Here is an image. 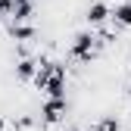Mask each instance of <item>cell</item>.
Instances as JSON below:
<instances>
[{
    "mask_svg": "<svg viewBox=\"0 0 131 131\" xmlns=\"http://www.w3.org/2000/svg\"><path fill=\"white\" fill-rule=\"evenodd\" d=\"M31 81H35V88L44 91L47 97H66V91H69V78H66V66L62 62L38 59V75Z\"/></svg>",
    "mask_w": 131,
    "mask_h": 131,
    "instance_id": "1",
    "label": "cell"
},
{
    "mask_svg": "<svg viewBox=\"0 0 131 131\" xmlns=\"http://www.w3.org/2000/svg\"><path fill=\"white\" fill-rule=\"evenodd\" d=\"M100 38L94 35V31H75V38H72V44H69V59H75V62H81V66H88L94 56H97V50H100Z\"/></svg>",
    "mask_w": 131,
    "mask_h": 131,
    "instance_id": "2",
    "label": "cell"
},
{
    "mask_svg": "<svg viewBox=\"0 0 131 131\" xmlns=\"http://www.w3.org/2000/svg\"><path fill=\"white\" fill-rule=\"evenodd\" d=\"M69 116V97H47L41 103V119L47 125H56Z\"/></svg>",
    "mask_w": 131,
    "mask_h": 131,
    "instance_id": "3",
    "label": "cell"
},
{
    "mask_svg": "<svg viewBox=\"0 0 131 131\" xmlns=\"http://www.w3.org/2000/svg\"><path fill=\"white\" fill-rule=\"evenodd\" d=\"M84 22H88L91 28L106 25V22H109V3H106V0H91L88 9H84Z\"/></svg>",
    "mask_w": 131,
    "mask_h": 131,
    "instance_id": "4",
    "label": "cell"
},
{
    "mask_svg": "<svg viewBox=\"0 0 131 131\" xmlns=\"http://www.w3.org/2000/svg\"><path fill=\"white\" fill-rule=\"evenodd\" d=\"M109 22L116 28H131V0H122V3L109 6Z\"/></svg>",
    "mask_w": 131,
    "mask_h": 131,
    "instance_id": "5",
    "label": "cell"
},
{
    "mask_svg": "<svg viewBox=\"0 0 131 131\" xmlns=\"http://www.w3.org/2000/svg\"><path fill=\"white\" fill-rule=\"evenodd\" d=\"M9 38L13 41H19V44H28V41H35L38 38V28L31 25V22H9Z\"/></svg>",
    "mask_w": 131,
    "mask_h": 131,
    "instance_id": "6",
    "label": "cell"
},
{
    "mask_svg": "<svg viewBox=\"0 0 131 131\" xmlns=\"http://www.w3.org/2000/svg\"><path fill=\"white\" fill-rule=\"evenodd\" d=\"M38 75V56H22L16 62V78L19 81H31Z\"/></svg>",
    "mask_w": 131,
    "mask_h": 131,
    "instance_id": "7",
    "label": "cell"
},
{
    "mask_svg": "<svg viewBox=\"0 0 131 131\" xmlns=\"http://www.w3.org/2000/svg\"><path fill=\"white\" fill-rule=\"evenodd\" d=\"M91 131H122V122H119L116 116H103V119L97 122Z\"/></svg>",
    "mask_w": 131,
    "mask_h": 131,
    "instance_id": "8",
    "label": "cell"
},
{
    "mask_svg": "<svg viewBox=\"0 0 131 131\" xmlns=\"http://www.w3.org/2000/svg\"><path fill=\"white\" fill-rule=\"evenodd\" d=\"M0 131H6V122H3V119H0Z\"/></svg>",
    "mask_w": 131,
    "mask_h": 131,
    "instance_id": "9",
    "label": "cell"
},
{
    "mask_svg": "<svg viewBox=\"0 0 131 131\" xmlns=\"http://www.w3.org/2000/svg\"><path fill=\"white\" fill-rule=\"evenodd\" d=\"M69 131H81V128H69Z\"/></svg>",
    "mask_w": 131,
    "mask_h": 131,
    "instance_id": "10",
    "label": "cell"
}]
</instances>
